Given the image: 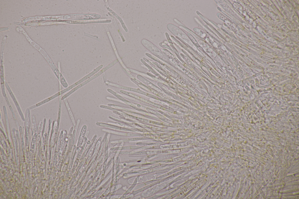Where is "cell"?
<instances>
[{"mask_svg":"<svg viewBox=\"0 0 299 199\" xmlns=\"http://www.w3.org/2000/svg\"><path fill=\"white\" fill-rule=\"evenodd\" d=\"M115 63H112L111 64H109V65H108L107 66V67H105L103 69H102L100 71H99L95 75H94V76H92V77H91L90 78H89L88 79L85 81L84 82L82 83H81V84H80L79 85H78L77 86L75 87L74 88H73L69 92H67V93H66V94L64 96H63L62 97V98H61V100H64L69 95H70L72 93H73V92H74L75 91L77 90L79 88H80L82 87V86H83L85 84H86L87 83H88V82H89L90 81H91L94 78H96V77H97L99 76V75H101L102 73H103L106 70H107L109 68L111 67L112 66L114 65Z\"/></svg>","mask_w":299,"mask_h":199,"instance_id":"obj_2","label":"cell"},{"mask_svg":"<svg viewBox=\"0 0 299 199\" xmlns=\"http://www.w3.org/2000/svg\"><path fill=\"white\" fill-rule=\"evenodd\" d=\"M64 102L66 104L67 108L68 111L69 112V114L70 118L72 120L73 124L74 126H75L76 125V123L74 119V118L73 115V114L70 109V108L68 104L67 100L65 98L64 99Z\"/></svg>","mask_w":299,"mask_h":199,"instance_id":"obj_4","label":"cell"},{"mask_svg":"<svg viewBox=\"0 0 299 199\" xmlns=\"http://www.w3.org/2000/svg\"><path fill=\"white\" fill-rule=\"evenodd\" d=\"M103 66L102 65H101L95 69H94L90 73L86 75V76L83 77L82 78L79 80L78 81H77L73 84L70 86L66 88L61 91V92L62 94L65 92L71 90L73 88L75 87L76 85H79L80 83H81L86 80L88 78L90 77L91 76H92L96 72H98L100 70L102 67Z\"/></svg>","mask_w":299,"mask_h":199,"instance_id":"obj_3","label":"cell"},{"mask_svg":"<svg viewBox=\"0 0 299 199\" xmlns=\"http://www.w3.org/2000/svg\"><path fill=\"white\" fill-rule=\"evenodd\" d=\"M142 45L157 57L165 62H168V60L162 53L161 50L151 42L145 39L141 41Z\"/></svg>","mask_w":299,"mask_h":199,"instance_id":"obj_1","label":"cell"}]
</instances>
